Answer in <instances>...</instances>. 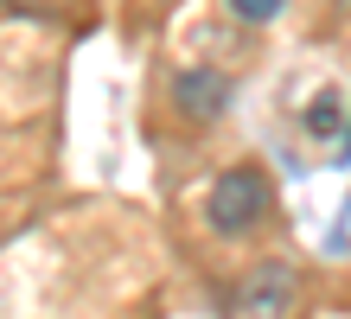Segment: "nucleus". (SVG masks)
Instances as JSON below:
<instances>
[{"instance_id":"f257e3e1","label":"nucleus","mask_w":351,"mask_h":319,"mask_svg":"<svg viewBox=\"0 0 351 319\" xmlns=\"http://www.w3.org/2000/svg\"><path fill=\"white\" fill-rule=\"evenodd\" d=\"M268 211H275V179H268L256 160L223 166L217 185L204 191V224H211V237H223V243L256 237V230L268 224Z\"/></svg>"},{"instance_id":"f03ea898","label":"nucleus","mask_w":351,"mask_h":319,"mask_svg":"<svg viewBox=\"0 0 351 319\" xmlns=\"http://www.w3.org/2000/svg\"><path fill=\"white\" fill-rule=\"evenodd\" d=\"M300 307V268L268 255V262H250L223 294V319H294Z\"/></svg>"},{"instance_id":"7ed1b4c3","label":"nucleus","mask_w":351,"mask_h":319,"mask_svg":"<svg viewBox=\"0 0 351 319\" xmlns=\"http://www.w3.org/2000/svg\"><path fill=\"white\" fill-rule=\"evenodd\" d=\"M173 102L192 121H217L223 115V102H230V77L211 71V64H198V71H179L173 77Z\"/></svg>"},{"instance_id":"20e7f679","label":"nucleus","mask_w":351,"mask_h":319,"mask_svg":"<svg viewBox=\"0 0 351 319\" xmlns=\"http://www.w3.org/2000/svg\"><path fill=\"white\" fill-rule=\"evenodd\" d=\"M230 13H237V19H250V26H268V19L281 13V0H230Z\"/></svg>"},{"instance_id":"39448f33","label":"nucleus","mask_w":351,"mask_h":319,"mask_svg":"<svg viewBox=\"0 0 351 319\" xmlns=\"http://www.w3.org/2000/svg\"><path fill=\"white\" fill-rule=\"evenodd\" d=\"M332 121H339V96H319L306 109V128H319V134H332Z\"/></svg>"},{"instance_id":"423d86ee","label":"nucleus","mask_w":351,"mask_h":319,"mask_svg":"<svg viewBox=\"0 0 351 319\" xmlns=\"http://www.w3.org/2000/svg\"><path fill=\"white\" fill-rule=\"evenodd\" d=\"M345 134H351V128H345Z\"/></svg>"}]
</instances>
